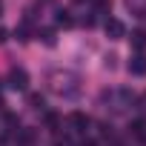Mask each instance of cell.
Returning a JSON list of instances; mask_svg holds the SVG:
<instances>
[{"label": "cell", "mask_w": 146, "mask_h": 146, "mask_svg": "<svg viewBox=\"0 0 146 146\" xmlns=\"http://www.w3.org/2000/svg\"><path fill=\"white\" fill-rule=\"evenodd\" d=\"M26 83H29V75H26V72H23V69H12V75H9V86L23 92Z\"/></svg>", "instance_id": "6da1fadb"}, {"label": "cell", "mask_w": 146, "mask_h": 146, "mask_svg": "<svg viewBox=\"0 0 146 146\" xmlns=\"http://www.w3.org/2000/svg\"><path fill=\"white\" fill-rule=\"evenodd\" d=\"M106 35L117 40V37H123V35H126V29H123V23H120V20L109 17V20H106Z\"/></svg>", "instance_id": "7a4b0ae2"}, {"label": "cell", "mask_w": 146, "mask_h": 146, "mask_svg": "<svg viewBox=\"0 0 146 146\" xmlns=\"http://www.w3.org/2000/svg\"><path fill=\"white\" fill-rule=\"evenodd\" d=\"M129 72L132 75H146V54H135L129 60Z\"/></svg>", "instance_id": "3957f363"}, {"label": "cell", "mask_w": 146, "mask_h": 146, "mask_svg": "<svg viewBox=\"0 0 146 146\" xmlns=\"http://www.w3.org/2000/svg\"><path fill=\"white\" fill-rule=\"evenodd\" d=\"M69 123L75 126V132H86L89 117H86V115H80V112H72V115H69Z\"/></svg>", "instance_id": "277c9868"}, {"label": "cell", "mask_w": 146, "mask_h": 146, "mask_svg": "<svg viewBox=\"0 0 146 146\" xmlns=\"http://www.w3.org/2000/svg\"><path fill=\"white\" fill-rule=\"evenodd\" d=\"M17 143L20 146H35V132L32 129H17Z\"/></svg>", "instance_id": "5b68a950"}, {"label": "cell", "mask_w": 146, "mask_h": 146, "mask_svg": "<svg viewBox=\"0 0 146 146\" xmlns=\"http://www.w3.org/2000/svg\"><path fill=\"white\" fill-rule=\"evenodd\" d=\"M129 40H132V46H135V49H146V29H135Z\"/></svg>", "instance_id": "8992f818"}, {"label": "cell", "mask_w": 146, "mask_h": 146, "mask_svg": "<svg viewBox=\"0 0 146 146\" xmlns=\"http://www.w3.org/2000/svg\"><path fill=\"white\" fill-rule=\"evenodd\" d=\"M132 135H135L137 140H146V120H135V123H132Z\"/></svg>", "instance_id": "52a82bcc"}, {"label": "cell", "mask_w": 146, "mask_h": 146, "mask_svg": "<svg viewBox=\"0 0 146 146\" xmlns=\"http://www.w3.org/2000/svg\"><path fill=\"white\" fill-rule=\"evenodd\" d=\"M112 12V0H95V15H109Z\"/></svg>", "instance_id": "ba28073f"}, {"label": "cell", "mask_w": 146, "mask_h": 146, "mask_svg": "<svg viewBox=\"0 0 146 146\" xmlns=\"http://www.w3.org/2000/svg\"><path fill=\"white\" fill-rule=\"evenodd\" d=\"M29 103L32 109H43V95H29Z\"/></svg>", "instance_id": "9c48e42d"}, {"label": "cell", "mask_w": 146, "mask_h": 146, "mask_svg": "<svg viewBox=\"0 0 146 146\" xmlns=\"http://www.w3.org/2000/svg\"><path fill=\"white\" fill-rule=\"evenodd\" d=\"M57 23H60V26H72V17H69V12H57Z\"/></svg>", "instance_id": "30bf717a"}, {"label": "cell", "mask_w": 146, "mask_h": 146, "mask_svg": "<svg viewBox=\"0 0 146 146\" xmlns=\"http://www.w3.org/2000/svg\"><path fill=\"white\" fill-rule=\"evenodd\" d=\"M15 35H17V40H29V29H26V26H23V29H17Z\"/></svg>", "instance_id": "8fae6325"}, {"label": "cell", "mask_w": 146, "mask_h": 146, "mask_svg": "<svg viewBox=\"0 0 146 146\" xmlns=\"http://www.w3.org/2000/svg\"><path fill=\"white\" fill-rule=\"evenodd\" d=\"M43 43H49V46H52V43H54V35H52V32H49V29H46V32H43Z\"/></svg>", "instance_id": "7c38bea8"}, {"label": "cell", "mask_w": 146, "mask_h": 146, "mask_svg": "<svg viewBox=\"0 0 146 146\" xmlns=\"http://www.w3.org/2000/svg\"><path fill=\"white\" fill-rule=\"evenodd\" d=\"M46 123L54 129V126H57V115H46Z\"/></svg>", "instance_id": "4fadbf2b"}, {"label": "cell", "mask_w": 146, "mask_h": 146, "mask_svg": "<svg viewBox=\"0 0 146 146\" xmlns=\"http://www.w3.org/2000/svg\"><path fill=\"white\" fill-rule=\"evenodd\" d=\"M54 146H69V137H63V140L57 137V140H54Z\"/></svg>", "instance_id": "5bb4252c"}, {"label": "cell", "mask_w": 146, "mask_h": 146, "mask_svg": "<svg viewBox=\"0 0 146 146\" xmlns=\"http://www.w3.org/2000/svg\"><path fill=\"white\" fill-rule=\"evenodd\" d=\"M3 40H6V32H3V29H0V43H3Z\"/></svg>", "instance_id": "9a60e30c"}, {"label": "cell", "mask_w": 146, "mask_h": 146, "mask_svg": "<svg viewBox=\"0 0 146 146\" xmlns=\"http://www.w3.org/2000/svg\"><path fill=\"white\" fill-rule=\"evenodd\" d=\"M80 146H95V143H92V140H83V143H80Z\"/></svg>", "instance_id": "2e32d148"}, {"label": "cell", "mask_w": 146, "mask_h": 146, "mask_svg": "<svg viewBox=\"0 0 146 146\" xmlns=\"http://www.w3.org/2000/svg\"><path fill=\"white\" fill-rule=\"evenodd\" d=\"M78 3H83V0H78Z\"/></svg>", "instance_id": "e0dca14e"}, {"label": "cell", "mask_w": 146, "mask_h": 146, "mask_svg": "<svg viewBox=\"0 0 146 146\" xmlns=\"http://www.w3.org/2000/svg\"><path fill=\"white\" fill-rule=\"evenodd\" d=\"M0 12H3V6H0Z\"/></svg>", "instance_id": "ac0fdd59"}]
</instances>
